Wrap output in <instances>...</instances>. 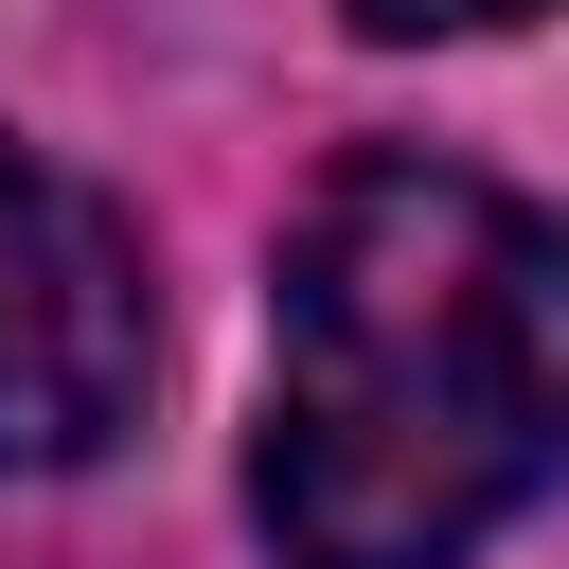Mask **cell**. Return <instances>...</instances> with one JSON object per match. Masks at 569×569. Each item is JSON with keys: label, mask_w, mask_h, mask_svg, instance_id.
<instances>
[{"label": "cell", "mask_w": 569, "mask_h": 569, "mask_svg": "<svg viewBox=\"0 0 569 569\" xmlns=\"http://www.w3.org/2000/svg\"><path fill=\"white\" fill-rule=\"evenodd\" d=\"M569 480V231L462 160H338L267 302L249 516L284 569H462Z\"/></svg>", "instance_id": "6da1fadb"}, {"label": "cell", "mask_w": 569, "mask_h": 569, "mask_svg": "<svg viewBox=\"0 0 569 569\" xmlns=\"http://www.w3.org/2000/svg\"><path fill=\"white\" fill-rule=\"evenodd\" d=\"M142 356H160V302H142L124 213L53 178L36 142H0V480L89 462L142 409Z\"/></svg>", "instance_id": "7a4b0ae2"}, {"label": "cell", "mask_w": 569, "mask_h": 569, "mask_svg": "<svg viewBox=\"0 0 569 569\" xmlns=\"http://www.w3.org/2000/svg\"><path fill=\"white\" fill-rule=\"evenodd\" d=\"M373 36H480V18H533V0H356Z\"/></svg>", "instance_id": "3957f363"}]
</instances>
